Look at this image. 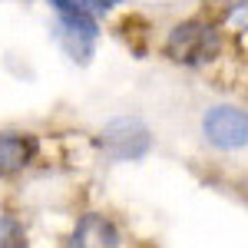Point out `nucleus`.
<instances>
[{"label": "nucleus", "mask_w": 248, "mask_h": 248, "mask_svg": "<svg viewBox=\"0 0 248 248\" xmlns=\"http://www.w3.org/2000/svg\"><path fill=\"white\" fill-rule=\"evenodd\" d=\"M202 133L215 149L222 153H235V149H245L248 142V116L242 106H232V103H218L205 109L202 116Z\"/></svg>", "instance_id": "4"}, {"label": "nucleus", "mask_w": 248, "mask_h": 248, "mask_svg": "<svg viewBox=\"0 0 248 248\" xmlns=\"http://www.w3.org/2000/svg\"><path fill=\"white\" fill-rule=\"evenodd\" d=\"M153 129L139 116H116L96 136V149L113 162H139L153 153Z\"/></svg>", "instance_id": "2"}, {"label": "nucleus", "mask_w": 248, "mask_h": 248, "mask_svg": "<svg viewBox=\"0 0 248 248\" xmlns=\"http://www.w3.org/2000/svg\"><path fill=\"white\" fill-rule=\"evenodd\" d=\"M0 248H30L27 229L14 215H0Z\"/></svg>", "instance_id": "7"}, {"label": "nucleus", "mask_w": 248, "mask_h": 248, "mask_svg": "<svg viewBox=\"0 0 248 248\" xmlns=\"http://www.w3.org/2000/svg\"><path fill=\"white\" fill-rule=\"evenodd\" d=\"M66 248H123V235L116 229V222L103 212H86L79 215V222L73 225Z\"/></svg>", "instance_id": "5"}, {"label": "nucleus", "mask_w": 248, "mask_h": 248, "mask_svg": "<svg viewBox=\"0 0 248 248\" xmlns=\"http://www.w3.org/2000/svg\"><path fill=\"white\" fill-rule=\"evenodd\" d=\"M79 7L90 14V17H99V14H109V10H116L123 0H77Z\"/></svg>", "instance_id": "8"}, {"label": "nucleus", "mask_w": 248, "mask_h": 248, "mask_svg": "<svg viewBox=\"0 0 248 248\" xmlns=\"http://www.w3.org/2000/svg\"><path fill=\"white\" fill-rule=\"evenodd\" d=\"M40 153V139L33 133H0V175L23 172Z\"/></svg>", "instance_id": "6"}, {"label": "nucleus", "mask_w": 248, "mask_h": 248, "mask_svg": "<svg viewBox=\"0 0 248 248\" xmlns=\"http://www.w3.org/2000/svg\"><path fill=\"white\" fill-rule=\"evenodd\" d=\"M57 14V27L60 37L66 43V50L79 60H90L93 53V43L99 37V27H96V17H90L77 0H46Z\"/></svg>", "instance_id": "3"}, {"label": "nucleus", "mask_w": 248, "mask_h": 248, "mask_svg": "<svg viewBox=\"0 0 248 248\" xmlns=\"http://www.w3.org/2000/svg\"><path fill=\"white\" fill-rule=\"evenodd\" d=\"M162 53L179 66H205L222 53V33L209 20H182L166 33Z\"/></svg>", "instance_id": "1"}]
</instances>
